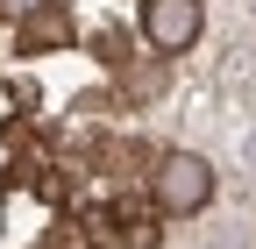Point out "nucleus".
Masks as SVG:
<instances>
[{"mask_svg":"<svg viewBox=\"0 0 256 249\" xmlns=\"http://www.w3.org/2000/svg\"><path fill=\"white\" fill-rule=\"evenodd\" d=\"M92 50H100L107 64H128V36H121V28H107V36H92Z\"/></svg>","mask_w":256,"mask_h":249,"instance_id":"423d86ee","label":"nucleus"},{"mask_svg":"<svg viewBox=\"0 0 256 249\" xmlns=\"http://www.w3.org/2000/svg\"><path fill=\"white\" fill-rule=\"evenodd\" d=\"M107 235H114L121 249H156L164 214H156L150 200H114V206H107Z\"/></svg>","mask_w":256,"mask_h":249,"instance_id":"7ed1b4c3","label":"nucleus"},{"mask_svg":"<svg viewBox=\"0 0 256 249\" xmlns=\"http://www.w3.org/2000/svg\"><path fill=\"white\" fill-rule=\"evenodd\" d=\"M214 200V164L200 150H164L150 164V206L156 214H200Z\"/></svg>","mask_w":256,"mask_h":249,"instance_id":"f257e3e1","label":"nucleus"},{"mask_svg":"<svg viewBox=\"0 0 256 249\" xmlns=\"http://www.w3.org/2000/svg\"><path fill=\"white\" fill-rule=\"evenodd\" d=\"M43 249H100V228H92L86 214H64V221H50Z\"/></svg>","mask_w":256,"mask_h":249,"instance_id":"39448f33","label":"nucleus"},{"mask_svg":"<svg viewBox=\"0 0 256 249\" xmlns=\"http://www.w3.org/2000/svg\"><path fill=\"white\" fill-rule=\"evenodd\" d=\"M142 43L156 50V57H178V50H192L200 43V28H206V8L200 0H142Z\"/></svg>","mask_w":256,"mask_h":249,"instance_id":"f03ea898","label":"nucleus"},{"mask_svg":"<svg viewBox=\"0 0 256 249\" xmlns=\"http://www.w3.org/2000/svg\"><path fill=\"white\" fill-rule=\"evenodd\" d=\"M14 43H22L28 57H36V50H64V43H72V14H64V8H43V14H28Z\"/></svg>","mask_w":256,"mask_h":249,"instance_id":"20e7f679","label":"nucleus"},{"mask_svg":"<svg viewBox=\"0 0 256 249\" xmlns=\"http://www.w3.org/2000/svg\"><path fill=\"white\" fill-rule=\"evenodd\" d=\"M43 8H57V0H0V14H8V22H28V14H43Z\"/></svg>","mask_w":256,"mask_h":249,"instance_id":"0eeeda50","label":"nucleus"}]
</instances>
